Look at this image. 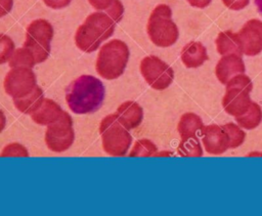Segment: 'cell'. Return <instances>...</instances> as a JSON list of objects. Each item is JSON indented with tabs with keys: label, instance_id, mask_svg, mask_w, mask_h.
<instances>
[{
	"label": "cell",
	"instance_id": "obj_18",
	"mask_svg": "<svg viewBox=\"0 0 262 216\" xmlns=\"http://www.w3.org/2000/svg\"><path fill=\"white\" fill-rule=\"evenodd\" d=\"M44 93L42 89L39 86H36L30 93L23 97L12 98L13 103L17 111H19L23 114L31 115L34 113L42 103L44 100Z\"/></svg>",
	"mask_w": 262,
	"mask_h": 216
},
{
	"label": "cell",
	"instance_id": "obj_15",
	"mask_svg": "<svg viewBox=\"0 0 262 216\" xmlns=\"http://www.w3.org/2000/svg\"><path fill=\"white\" fill-rule=\"evenodd\" d=\"M180 57L186 68L193 69L201 67L208 59V53L201 42L191 41L182 48Z\"/></svg>",
	"mask_w": 262,
	"mask_h": 216
},
{
	"label": "cell",
	"instance_id": "obj_19",
	"mask_svg": "<svg viewBox=\"0 0 262 216\" xmlns=\"http://www.w3.org/2000/svg\"><path fill=\"white\" fill-rule=\"evenodd\" d=\"M204 124L202 119L193 113H185L181 116L177 130L181 139H186L190 137H196V134L203 129Z\"/></svg>",
	"mask_w": 262,
	"mask_h": 216
},
{
	"label": "cell",
	"instance_id": "obj_33",
	"mask_svg": "<svg viewBox=\"0 0 262 216\" xmlns=\"http://www.w3.org/2000/svg\"><path fill=\"white\" fill-rule=\"evenodd\" d=\"M5 124H6V118L4 113L0 110V133L4 130L5 128Z\"/></svg>",
	"mask_w": 262,
	"mask_h": 216
},
{
	"label": "cell",
	"instance_id": "obj_20",
	"mask_svg": "<svg viewBox=\"0 0 262 216\" xmlns=\"http://www.w3.org/2000/svg\"><path fill=\"white\" fill-rule=\"evenodd\" d=\"M234 118H235V122H237L238 126H241L242 128H245L247 130H251V129L256 128L261 123L262 109L258 103L252 101V103L247 112H245L244 114H242L237 117H234Z\"/></svg>",
	"mask_w": 262,
	"mask_h": 216
},
{
	"label": "cell",
	"instance_id": "obj_31",
	"mask_svg": "<svg viewBox=\"0 0 262 216\" xmlns=\"http://www.w3.org/2000/svg\"><path fill=\"white\" fill-rule=\"evenodd\" d=\"M13 6V0H0V17L10 12Z\"/></svg>",
	"mask_w": 262,
	"mask_h": 216
},
{
	"label": "cell",
	"instance_id": "obj_3",
	"mask_svg": "<svg viewBox=\"0 0 262 216\" xmlns=\"http://www.w3.org/2000/svg\"><path fill=\"white\" fill-rule=\"evenodd\" d=\"M129 59V48L122 40L114 39L100 48L95 69L100 77L106 80L119 78L125 71Z\"/></svg>",
	"mask_w": 262,
	"mask_h": 216
},
{
	"label": "cell",
	"instance_id": "obj_27",
	"mask_svg": "<svg viewBox=\"0 0 262 216\" xmlns=\"http://www.w3.org/2000/svg\"><path fill=\"white\" fill-rule=\"evenodd\" d=\"M108 15L112 16V18L118 24L123 16L124 13V6L121 3L120 0H114L111 6L104 10Z\"/></svg>",
	"mask_w": 262,
	"mask_h": 216
},
{
	"label": "cell",
	"instance_id": "obj_32",
	"mask_svg": "<svg viewBox=\"0 0 262 216\" xmlns=\"http://www.w3.org/2000/svg\"><path fill=\"white\" fill-rule=\"evenodd\" d=\"M189 5H191L192 7H196V8H205L207 7L212 0H186Z\"/></svg>",
	"mask_w": 262,
	"mask_h": 216
},
{
	"label": "cell",
	"instance_id": "obj_5",
	"mask_svg": "<svg viewBox=\"0 0 262 216\" xmlns=\"http://www.w3.org/2000/svg\"><path fill=\"white\" fill-rule=\"evenodd\" d=\"M99 133L103 150L114 157H123L127 154L132 141V136L125 128L116 114H111L102 119Z\"/></svg>",
	"mask_w": 262,
	"mask_h": 216
},
{
	"label": "cell",
	"instance_id": "obj_4",
	"mask_svg": "<svg viewBox=\"0 0 262 216\" xmlns=\"http://www.w3.org/2000/svg\"><path fill=\"white\" fill-rule=\"evenodd\" d=\"M150 41L159 47H169L176 43L179 31L172 19V10L166 4H159L151 11L146 26Z\"/></svg>",
	"mask_w": 262,
	"mask_h": 216
},
{
	"label": "cell",
	"instance_id": "obj_21",
	"mask_svg": "<svg viewBox=\"0 0 262 216\" xmlns=\"http://www.w3.org/2000/svg\"><path fill=\"white\" fill-rule=\"evenodd\" d=\"M36 64V60L32 52L26 48L21 47L15 49L12 56L9 59L10 68H33Z\"/></svg>",
	"mask_w": 262,
	"mask_h": 216
},
{
	"label": "cell",
	"instance_id": "obj_10",
	"mask_svg": "<svg viewBox=\"0 0 262 216\" xmlns=\"http://www.w3.org/2000/svg\"><path fill=\"white\" fill-rule=\"evenodd\" d=\"M5 92L12 98L23 97L36 86V76L31 68H11L3 82Z\"/></svg>",
	"mask_w": 262,
	"mask_h": 216
},
{
	"label": "cell",
	"instance_id": "obj_14",
	"mask_svg": "<svg viewBox=\"0 0 262 216\" xmlns=\"http://www.w3.org/2000/svg\"><path fill=\"white\" fill-rule=\"evenodd\" d=\"M115 114L121 124L128 130L138 127L143 120L142 107L132 100H128L120 104Z\"/></svg>",
	"mask_w": 262,
	"mask_h": 216
},
{
	"label": "cell",
	"instance_id": "obj_6",
	"mask_svg": "<svg viewBox=\"0 0 262 216\" xmlns=\"http://www.w3.org/2000/svg\"><path fill=\"white\" fill-rule=\"evenodd\" d=\"M252 89L253 83L244 73L232 77L226 83L225 94L222 98L224 111L233 117L247 112L252 103L250 97Z\"/></svg>",
	"mask_w": 262,
	"mask_h": 216
},
{
	"label": "cell",
	"instance_id": "obj_7",
	"mask_svg": "<svg viewBox=\"0 0 262 216\" xmlns=\"http://www.w3.org/2000/svg\"><path fill=\"white\" fill-rule=\"evenodd\" d=\"M52 38L53 28L48 20L39 18L28 26L24 47L32 52L36 63H41L48 58Z\"/></svg>",
	"mask_w": 262,
	"mask_h": 216
},
{
	"label": "cell",
	"instance_id": "obj_9",
	"mask_svg": "<svg viewBox=\"0 0 262 216\" xmlns=\"http://www.w3.org/2000/svg\"><path fill=\"white\" fill-rule=\"evenodd\" d=\"M140 73L146 83L156 90L168 88L174 79L173 69L156 55H148L142 58Z\"/></svg>",
	"mask_w": 262,
	"mask_h": 216
},
{
	"label": "cell",
	"instance_id": "obj_26",
	"mask_svg": "<svg viewBox=\"0 0 262 216\" xmlns=\"http://www.w3.org/2000/svg\"><path fill=\"white\" fill-rule=\"evenodd\" d=\"M0 157H29V152L19 143H10L2 149Z\"/></svg>",
	"mask_w": 262,
	"mask_h": 216
},
{
	"label": "cell",
	"instance_id": "obj_23",
	"mask_svg": "<svg viewBox=\"0 0 262 216\" xmlns=\"http://www.w3.org/2000/svg\"><path fill=\"white\" fill-rule=\"evenodd\" d=\"M222 128L227 134L229 140V148H235L244 142L246 133L241 129V126H237L234 123H228L222 125Z\"/></svg>",
	"mask_w": 262,
	"mask_h": 216
},
{
	"label": "cell",
	"instance_id": "obj_12",
	"mask_svg": "<svg viewBox=\"0 0 262 216\" xmlns=\"http://www.w3.org/2000/svg\"><path fill=\"white\" fill-rule=\"evenodd\" d=\"M202 140L205 150L211 155H221L229 148V140L222 126L207 125L202 131Z\"/></svg>",
	"mask_w": 262,
	"mask_h": 216
},
{
	"label": "cell",
	"instance_id": "obj_29",
	"mask_svg": "<svg viewBox=\"0 0 262 216\" xmlns=\"http://www.w3.org/2000/svg\"><path fill=\"white\" fill-rule=\"evenodd\" d=\"M72 0H43L45 5L52 9H60L70 5Z\"/></svg>",
	"mask_w": 262,
	"mask_h": 216
},
{
	"label": "cell",
	"instance_id": "obj_24",
	"mask_svg": "<svg viewBox=\"0 0 262 216\" xmlns=\"http://www.w3.org/2000/svg\"><path fill=\"white\" fill-rule=\"evenodd\" d=\"M157 153V146L154 142H151L149 139L142 138L138 139L132 150L129 154V157H150L156 156Z\"/></svg>",
	"mask_w": 262,
	"mask_h": 216
},
{
	"label": "cell",
	"instance_id": "obj_1",
	"mask_svg": "<svg viewBox=\"0 0 262 216\" xmlns=\"http://www.w3.org/2000/svg\"><path fill=\"white\" fill-rule=\"evenodd\" d=\"M104 99V86L94 76L82 75L74 80L66 91L70 110L79 115L96 112Z\"/></svg>",
	"mask_w": 262,
	"mask_h": 216
},
{
	"label": "cell",
	"instance_id": "obj_8",
	"mask_svg": "<svg viewBox=\"0 0 262 216\" xmlns=\"http://www.w3.org/2000/svg\"><path fill=\"white\" fill-rule=\"evenodd\" d=\"M74 138L75 134L72 117L63 111L58 120L47 126L45 143L50 150L54 153H62L71 147Z\"/></svg>",
	"mask_w": 262,
	"mask_h": 216
},
{
	"label": "cell",
	"instance_id": "obj_34",
	"mask_svg": "<svg viewBox=\"0 0 262 216\" xmlns=\"http://www.w3.org/2000/svg\"><path fill=\"white\" fill-rule=\"evenodd\" d=\"M255 5L259 11V13L262 15V0H254Z\"/></svg>",
	"mask_w": 262,
	"mask_h": 216
},
{
	"label": "cell",
	"instance_id": "obj_11",
	"mask_svg": "<svg viewBox=\"0 0 262 216\" xmlns=\"http://www.w3.org/2000/svg\"><path fill=\"white\" fill-rule=\"evenodd\" d=\"M243 54L255 56L262 51V21L256 18L248 20L237 33Z\"/></svg>",
	"mask_w": 262,
	"mask_h": 216
},
{
	"label": "cell",
	"instance_id": "obj_13",
	"mask_svg": "<svg viewBox=\"0 0 262 216\" xmlns=\"http://www.w3.org/2000/svg\"><path fill=\"white\" fill-rule=\"evenodd\" d=\"M246 72V67L241 55L237 54H227L222 55L218 60L215 74L217 79L221 84H225L234 76L243 74Z\"/></svg>",
	"mask_w": 262,
	"mask_h": 216
},
{
	"label": "cell",
	"instance_id": "obj_28",
	"mask_svg": "<svg viewBox=\"0 0 262 216\" xmlns=\"http://www.w3.org/2000/svg\"><path fill=\"white\" fill-rule=\"evenodd\" d=\"M222 2L231 10H241L248 6L250 0H222Z\"/></svg>",
	"mask_w": 262,
	"mask_h": 216
},
{
	"label": "cell",
	"instance_id": "obj_16",
	"mask_svg": "<svg viewBox=\"0 0 262 216\" xmlns=\"http://www.w3.org/2000/svg\"><path fill=\"white\" fill-rule=\"evenodd\" d=\"M62 112L63 111L58 103L49 98H44L41 105L31 114V118L36 124L48 126L58 120Z\"/></svg>",
	"mask_w": 262,
	"mask_h": 216
},
{
	"label": "cell",
	"instance_id": "obj_17",
	"mask_svg": "<svg viewBox=\"0 0 262 216\" xmlns=\"http://www.w3.org/2000/svg\"><path fill=\"white\" fill-rule=\"evenodd\" d=\"M216 48L220 55H227V54H243L241 41L238 38L237 33L232 31H224L218 34L216 38Z\"/></svg>",
	"mask_w": 262,
	"mask_h": 216
},
{
	"label": "cell",
	"instance_id": "obj_22",
	"mask_svg": "<svg viewBox=\"0 0 262 216\" xmlns=\"http://www.w3.org/2000/svg\"><path fill=\"white\" fill-rule=\"evenodd\" d=\"M178 154L182 157H202L203 149L196 137L181 139L177 149Z\"/></svg>",
	"mask_w": 262,
	"mask_h": 216
},
{
	"label": "cell",
	"instance_id": "obj_2",
	"mask_svg": "<svg viewBox=\"0 0 262 216\" xmlns=\"http://www.w3.org/2000/svg\"><path fill=\"white\" fill-rule=\"evenodd\" d=\"M116 25L117 23L105 11L89 14L76 31V46L87 53L95 51L102 41L114 34Z\"/></svg>",
	"mask_w": 262,
	"mask_h": 216
},
{
	"label": "cell",
	"instance_id": "obj_30",
	"mask_svg": "<svg viewBox=\"0 0 262 216\" xmlns=\"http://www.w3.org/2000/svg\"><path fill=\"white\" fill-rule=\"evenodd\" d=\"M89 3L97 10H105L107 9L114 0H88Z\"/></svg>",
	"mask_w": 262,
	"mask_h": 216
},
{
	"label": "cell",
	"instance_id": "obj_25",
	"mask_svg": "<svg viewBox=\"0 0 262 216\" xmlns=\"http://www.w3.org/2000/svg\"><path fill=\"white\" fill-rule=\"evenodd\" d=\"M14 43L12 39L4 34L0 33V64L9 61L14 52Z\"/></svg>",
	"mask_w": 262,
	"mask_h": 216
}]
</instances>
